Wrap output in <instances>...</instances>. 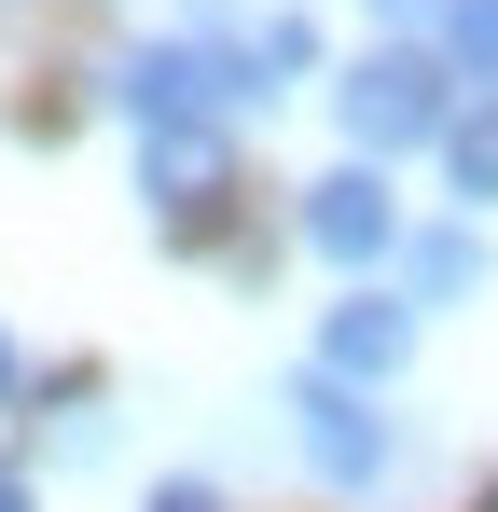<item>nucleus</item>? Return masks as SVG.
Instances as JSON below:
<instances>
[{"label":"nucleus","instance_id":"f257e3e1","mask_svg":"<svg viewBox=\"0 0 498 512\" xmlns=\"http://www.w3.org/2000/svg\"><path fill=\"white\" fill-rule=\"evenodd\" d=\"M111 84H125V111H139L153 139H208V125H222V111L249 97V70L222 56V42H139Z\"/></svg>","mask_w":498,"mask_h":512},{"label":"nucleus","instance_id":"f03ea898","mask_svg":"<svg viewBox=\"0 0 498 512\" xmlns=\"http://www.w3.org/2000/svg\"><path fill=\"white\" fill-rule=\"evenodd\" d=\"M291 443H305V471H319L332 499H374V485L402 471V429L374 416L360 388H332V374H305V388H291Z\"/></svg>","mask_w":498,"mask_h":512},{"label":"nucleus","instance_id":"7ed1b4c3","mask_svg":"<svg viewBox=\"0 0 498 512\" xmlns=\"http://www.w3.org/2000/svg\"><path fill=\"white\" fill-rule=\"evenodd\" d=\"M305 250H319V263H346V277H374V263L402 250V208H388V180H374V167L305 180Z\"/></svg>","mask_w":498,"mask_h":512},{"label":"nucleus","instance_id":"20e7f679","mask_svg":"<svg viewBox=\"0 0 498 512\" xmlns=\"http://www.w3.org/2000/svg\"><path fill=\"white\" fill-rule=\"evenodd\" d=\"M346 139H360V153H415V139H443V70H429V56H374V70L346 84Z\"/></svg>","mask_w":498,"mask_h":512},{"label":"nucleus","instance_id":"39448f33","mask_svg":"<svg viewBox=\"0 0 498 512\" xmlns=\"http://www.w3.org/2000/svg\"><path fill=\"white\" fill-rule=\"evenodd\" d=\"M402 346H415V305L360 291V305H332V333H319V374H332V388H388V374H402Z\"/></svg>","mask_w":498,"mask_h":512},{"label":"nucleus","instance_id":"423d86ee","mask_svg":"<svg viewBox=\"0 0 498 512\" xmlns=\"http://www.w3.org/2000/svg\"><path fill=\"white\" fill-rule=\"evenodd\" d=\"M443 167H457L471 208H498V97H485V111H443Z\"/></svg>","mask_w":498,"mask_h":512},{"label":"nucleus","instance_id":"0eeeda50","mask_svg":"<svg viewBox=\"0 0 498 512\" xmlns=\"http://www.w3.org/2000/svg\"><path fill=\"white\" fill-rule=\"evenodd\" d=\"M471 277H485V250H471V236H415V291H429V305H457Z\"/></svg>","mask_w":498,"mask_h":512},{"label":"nucleus","instance_id":"6e6552de","mask_svg":"<svg viewBox=\"0 0 498 512\" xmlns=\"http://www.w3.org/2000/svg\"><path fill=\"white\" fill-rule=\"evenodd\" d=\"M443 28H457V56L498 84V0H443Z\"/></svg>","mask_w":498,"mask_h":512},{"label":"nucleus","instance_id":"1a4fd4ad","mask_svg":"<svg viewBox=\"0 0 498 512\" xmlns=\"http://www.w3.org/2000/svg\"><path fill=\"white\" fill-rule=\"evenodd\" d=\"M153 512H222V499H208V485H153Z\"/></svg>","mask_w":498,"mask_h":512},{"label":"nucleus","instance_id":"9d476101","mask_svg":"<svg viewBox=\"0 0 498 512\" xmlns=\"http://www.w3.org/2000/svg\"><path fill=\"white\" fill-rule=\"evenodd\" d=\"M0 512H42V499H28V485H14V471H0Z\"/></svg>","mask_w":498,"mask_h":512},{"label":"nucleus","instance_id":"9b49d317","mask_svg":"<svg viewBox=\"0 0 498 512\" xmlns=\"http://www.w3.org/2000/svg\"><path fill=\"white\" fill-rule=\"evenodd\" d=\"M374 14H443V0H374Z\"/></svg>","mask_w":498,"mask_h":512},{"label":"nucleus","instance_id":"f8f14e48","mask_svg":"<svg viewBox=\"0 0 498 512\" xmlns=\"http://www.w3.org/2000/svg\"><path fill=\"white\" fill-rule=\"evenodd\" d=\"M0 388H14V346H0Z\"/></svg>","mask_w":498,"mask_h":512}]
</instances>
